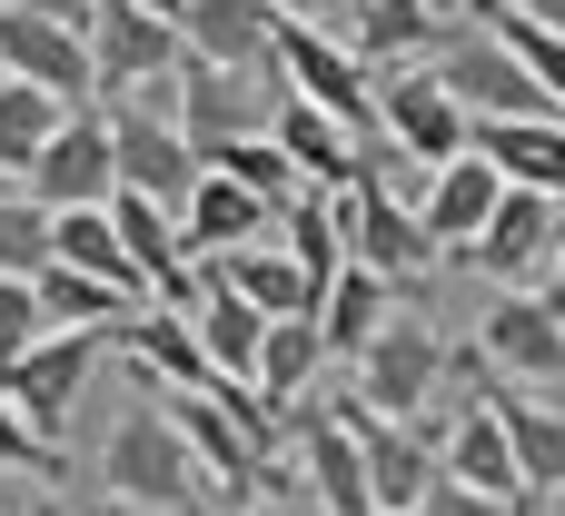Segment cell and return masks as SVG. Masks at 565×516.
Masks as SVG:
<instances>
[{"mask_svg": "<svg viewBox=\"0 0 565 516\" xmlns=\"http://www.w3.org/2000/svg\"><path fill=\"white\" fill-rule=\"evenodd\" d=\"M0 189H10V179H0Z\"/></svg>", "mask_w": 565, "mask_h": 516, "instance_id": "44", "label": "cell"}, {"mask_svg": "<svg viewBox=\"0 0 565 516\" xmlns=\"http://www.w3.org/2000/svg\"><path fill=\"white\" fill-rule=\"evenodd\" d=\"M40 467H60V447H50V438H30V418L0 398V477H40Z\"/></svg>", "mask_w": 565, "mask_h": 516, "instance_id": "35", "label": "cell"}, {"mask_svg": "<svg viewBox=\"0 0 565 516\" xmlns=\"http://www.w3.org/2000/svg\"><path fill=\"white\" fill-rule=\"evenodd\" d=\"M0 80H40L60 109H99L89 0H0Z\"/></svg>", "mask_w": 565, "mask_h": 516, "instance_id": "2", "label": "cell"}, {"mask_svg": "<svg viewBox=\"0 0 565 516\" xmlns=\"http://www.w3.org/2000/svg\"><path fill=\"white\" fill-rule=\"evenodd\" d=\"M60 119H70V109H60L40 80H0V179H10V189H20V169L40 159V139H50Z\"/></svg>", "mask_w": 565, "mask_h": 516, "instance_id": "32", "label": "cell"}, {"mask_svg": "<svg viewBox=\"0 0 565 516\" xmlns=\"http://www.w3.org/2000/svg\"><path fill=\"white\" fill-rule=\"evenodd\" d=\"M546 278L565 288V209H556V239H546Z\"/></svg>", "mask_w": 565, "mask_h": 516, "instance_id": "41", "label": "cell"}, {"mask_svg": "<svg viewBox=\"0 0 565 516\" xmlns=\"http://www.w3.org/2000/svg\"><path fill=\"white\" fill-rule=\"evenodd\" d=\"M99 477H109V507H129V516H209L199 507V457L169 428V388H139V408L109 418Z\"/></svg>", "mask_w": 565, "mask_h": 516, "instance_id": "1", "label": "cell"}, {"mask_svg": "<svg viewBox=\"0 0 565 516\" xmlns=\"http://www.w3.org/2000/svg\"><path fill=\"white\" fill-rule=\"evenodd\" d=\"M318 368H328V348H318V318H268V338H258V368H248V388L288 418L308 388H318Z\"/></svg>", "mask_w": 565, "mask_h": 516, "instance_id": "30", "label": "cell"}, {"mask_svg": "<svg viewBox=\"0 0 565 516\" xmlns=\"http://www.w3.org/2000/svg\"><path fill=\"white\" fill-rule=\"evenodd\" d=\"M507 10H526L536 30H565V0H507Z\"/></svg>", "mask_w": 565, "mask_h": 516, "instance_id": "40", "label": "cell"}, {"mask_svg": "<svg viewBox=\"0 0 565 516\" xmlns=\"http://www.w3.org/2000/svg\"><path fill=\"white\" fill-rule=\"evenodd\" d=\"M179 50L209 70H238V80H278V10L268 0H189Z\"/></svg>", "mask_w": 565, "mask_h": 516, "instance_id": "16", "label": "cell"}, {"mask_svg": "<svg viewBox=\"0 0 565 516\" xmlns=\"http://www.w3.org/2000/svg\"><path fill=\"white\" fill-rule=\"evenodd\" d=\"M417 516H526V507H507V497H477V487H457V477H427Z\"/></svg>", "mask_w": 565, "mask_h": 516, "instance_id": "37", "label": "cell"}, {"mask_svg": "<svg viewBox=\"0 0 565 516\" xmlns=\"http://www.w3.org/2000/svg\"><path fill=\"white\" fill-rule=\"evenodd\" d=\"M189 338H199V358H209V378L218 388H248V368H258V338H268V308H248L238 288H218L209 268H199V288H189Z\"/></svg>", "mask_w": 565, "mask_h": 516, "instance_id": "22", "label": "cell"}, {"mask_svg": "<svg viewBox=\"0 0 565 516\" xmlns=\"http://www.w3.org/2000/svg\"><path fill=\"white\" fill-rule=\"evenodd\" d=\"M50 268V209L30 189H0V278H40Z\"/></svg>", "mask_w": 565, "mask_h": 516, "instance_id": "34", "label": "cell"}, {"mask_svg": "<svg viewBox=\"0 0 565 516\" xmlns=\"http://www.w3.org/2000/svg\"><path fill=\"white\" fill-rule=\"evenodd\" d=\"M556 388H565V378H556Z\"/></svg>", "mask_w": 565, "mask_h": 516, "instance_id": "45", "label": "cell"}, {"mask_svg": "<svg viewBox=\"0 0 565 516\" xmlns=\"http://www.w3.org/2000/svg\"><path fill=\"white\" fill-rule=\"evenodd\" d=\"M268 139L288 149V169L308 179V189H348L358 169H367V139L348 129V119H328V109H308V99H268Z\"/></svg>", "mask_w": 565, "mask_h": 516, "instance_id": "21", "label": "cell"}, {"mask_svg": "<svg viewBox=\"0 0 565 516\" xmlns=\"http://www.w3.org/2000/svg\"><path fill=\"white\" fill-rule=\"evenodd\" d=\"M30 338H50V318H40L30 278H0V358H20Z\"/></svg>", "mask_w": 565, "mask_h": 516, "instance_id": "36", "label": "cell"}, {"mask_svg": "<svg viewBox=\"0 0 565 516\" xmlns=\"http://www.w3.org/2000/svg\"><path fill=\"white\" fill-rule=\"evenodd\" d=\"M338 209H348V259H358V268H377V278H397V288H407L417 268H437V239L417 229V199H397L377 159L338 189Z\"/></svg>", "mask_w": 565, "mask_h": 516, "instance_id": "9", "label": "cell"}, {"mask_svg": "<svg viewBox=\"0 0 565 516\" xmlns=\"http://www.w3.org/2000/svg\"><path fill=\"white\" fill-rule=\"evenodd\" d=\"M447 388V338L417 308H387V328L358 348V398L377 418H427V398Z\"/></svg>", "mask_w": 565, "mask_h": 516, "instance_id": "8", "label": "cell"}, {"mask_svg": "<svg viewBox=\"0 0 565 516\" xmlns=\"http://www.w3.org/2000/svg\"><path fill=\"white\" fill-rule=\"evenodd\" d=\"M437 80H447V99L467 109V119H536V109H556L536 80H526V60L487 30V20H457L447 40H437V60H427Z\"/></svg>", "mask_w": 565, "mask_h": 516, "instance_id": "4", "label": "cell"}, {"mask_svg": "<svg viewBox=\"0 0 565 516\" xmlns=\"http://www.w3.org/2000/svg\"><path fill=\"white\" fill-rule=\"evenodd\" d=\"M546 239H556V199H536V189H497V209H487V229L467 239V268H487V278H507V288H536L546 278Z\"/></svg>", "mask_w": 565, "mask_h": 516, "instance_id": "17", "label": "cell"}, {"mask_svg": "<svg viewBox=\"0 0 565 516\" xmlns=\"http://www.w3.org/2000/svg\"><path fill=\"white\" fill-rule=\"evenodd\" d=\"M268 99H278V80H238V70H209V60H189V50H179V70H169V129L189 139L199 169H209L228 139L268 129Z\"/></svg>", "mask_w": 565, "mask_h": 516, "instance_id": "5", "label": "cell"}, {"mask_svg": "<svg viewBox=\"0 0 565 516\" xmlns=\"http://www.w3.org/2000/svg\"><path fill=\"white\" fill-rule=\"evenodd\" d=\"M218 288H238L248 308H268V318H318V288H308V268L278 249V239H248V249H218V259H199Z\"/></svg>", "mask_w": 565, "mask_h": 516, "instance_id": "25", "label": "cell"}, {"mask_svg": "<svg viewBox=\"0 0 565 516\" xmlns=\"http://www.w3.org/2000/svg\"><path fill=\"white\" fill-rule=\"evenodd\" d=\"M487 408H497V428H507V447H516L526 497H556L565 487V418L536 408V398H487Z\"/></svg>", "mask_w": 565, "mask_h": 516, "instance_id": "31", "label": "cell"}, {"mask_svg": "<svg viewBox=\"0 0 565 516\" xmlns=\"http://www.w3.org/2000/svg\"><path fill=\"white\" fill-rule=\"evenodd\" d=\"M387 308H397V278H377V268L338 259V278L318 288V348H328V358H358V348L387 328Z\"/></svg>", "mask_w": 565, "mask_h": 516, "instance_id": "27", "label": "cell"}, {"mask_svg": "<svg viewBox=\"0 0 565 516\" xmlns=\"http://www.w3.org/2000/svg\"><path fill=\"white\" fill-rule=\"evenodd\" d=\"M109 516H129V507H109Z\"/></svg>", "mask_w": 565, "mask_h": 516, "instance_id": "43", "label": "cell"}, {"mask_svg": "<svg viewBox=\"0 0 565 516\" xmlns=\"http://www.w3.org/2000/svg\"><path fill=\"white\" fill-rule=\"evenodd\" d=\"M358 10V60L367 70H397V60H437V40L457 30L447 0H348Z\"/></svg>", "mask_w": 565, "mask_h": 516, "instance_id": "26", "label": "cell"}, {"mask_svg": "<svg viewBox=\"0 0 565 516\" xmlns=\"http://www.w3.org/2000/svg\"><path fill=\"white\" fill-rule=\"evenodd\" d=\"M298 268H308V288H328L338 278V259H348V209H338V189H298L288 209H278V229H268Z\"/></svg>", "mask_w": 565, "mask_h": 516, "instance_id": "28", "label": "cell"}, {"mask_svg": "<svg viewBox=\"0 0 565 516\" xmlns=\"http://www.w3.org/2000/svg\"><path fill=\"white\" fill-rule=\"evenodd\" d=\"M30 298H40V318H50V328H99V338L139 318V298H129V288H109V278H89V268H60V259L30 278Z\"/></svg>", "mask_w": 565, "mask_h": 516, "instance_id": "29", "label": "cell"}, {"mask_svg": "<svg viewBox=\"0 0 565 516\" xmlns=\"http://www.w3.org/2000/svg\"><path fill=\"white\" fill-rule=\"evenodd\" d=\"M477 358H487V378L556 388L565 378V308H556V288H546V298H536V288H507V298L487 308V328H477Z\"/></svg>", "mask_w": 565, "mask_h": 516, "instance_id": "12", "label": "cell"}, {"mask_svg": "<svg viewBox=\"0 0 565 516\" xmlns=\"http://www.w3.org/2000/svg\"><path fill=\"white\" fill-rule=\"evenodd\" d=\"M278 89L348 119L358 139H377V70L338 40V30H308V20H278Z\"/></svg>", "mask_w": 565, "mask_h": 516, "instance_id": "3", "label": "cell"}, {"mask_svg": "<svg viewBox=\"0 0 565 516\" xmlns=\"http://www.w3.org/2000/svg\"><path fill=\"white\" fill-rule=\"evenodd\" d=\"M268 229H278V209H268V199H248L228 169H199V189L179 199V239H189V259L248 249V239H268Z\"/></svg>", "mask_w": 565, "mask_h": 516, "instance_id": "24", "label": "cell"}, {"mask_svg": "<svg viewBox=\"0 0 565 516\" xmlns=\"http://www.w3.org/2000/svg\"><path fill=\"white\" fill-rule=\"evenodd\" d=\"M169 428L189 438V457H199V477H218L228 497H258V467H268V447L209 398V388H169Z\"/></svg>", "mask_w": 565, "mask_h": 516, "instance_id": "18", "label": "cell"}, {"mask_svg": "<svg viewBox=\"0 0 565 516\" xmlns=\"http://www.w3.org/2000/svg\"><path fill=\"white\" fill-rule=\"evenodd\" d=\"M437 477H457V487H477V497H507V507L536 516L526 477H516V447H507V428H497L487 398H457V428L437 438Z\"/></svg>", "mask_w": 565, "mask_h": 516, "instance_id": "19", "label": "cell"}, {"mask_svg": "<svg viewBox=\"0 0 565 516\" xmlns=\"http://www.w3.org/2000/svg\"><path fill=\"white\" fill-rule=\"evenodd\" d=\"M139 10H149V20H169V30H179V10H189V0H139Z\"/></svg>", "mask_w": 565, "mask_h": 516, "instance_id": "42", "label": "cell"}, {"mask_svg": "<svg viewBox=\"0 0 565 516\" xmlns=\"http://www.w3.org/2000/svg\"><path fill=\"white\" fill-rule=\"evenodd\" d=\"M89 368H99V328H50L30 338L20 358H0V398L30 418V438H70V408L89 398Z\"/></svg>", "mask_w": 565, "mask_h": 516, "instance_id": "6", "label": "cell"}, {"mask_svg": "<svg viewBox=\"0 0 565 516\" xmlns=\"http://www.w3.org/2000/svg\"><path fill=\"white\" fill-rule=\"evenodd\" d=\"M288 447H298V477H308V507L318 516H377L367 507V467H358V438H348V418L318 398H298L288 408Z\"/></svg>", "mask_w": 565, "mask_h": 516, "instance_id": "15", "label": "cell"}, {"mask_svg": "<svg viewBox=\"0 0 565 516\" xmlns=\"http://www.w3.org/2000/svg\"><path fill=\"white\" fill-rule=\"evenodd\" d=\"M497 159H477V149H457V159H437V179H427V199H417V229L437 239V259H467V239L487 229V209H497Z\"/></svg>", "mask_w": 565, "mask_h": 516, "instance_id": "23", "label": "cell"}, {"mask_svg": "<svg viewBox=\"0 0 565 516\" xmlns=\"http://www.w3.org/2000/svg\"><path fill=\"white\" fill-rule=\"evenodd\" d=\"M328 408H338V418H348V438H358V467H367V507L417 516L427 477H437V428H417V418H377L367 398H328Z\"/></svg>", "mask_w": 565, "mask_h": 516, "instance_id": "10", "label": "cell"}, {"mask_svg": "<svg viewBox=\"0 0 565 516\" xmlns=\"http://www.w3.org/2000/svg\"><path fill=\"white\" fill-rule=\"evenodd\" d=\"M467 149L497 159V179L536 189L565 209V109H536V119H467Z\"/></svg>", "mask_w": 565, "mask_h": 516, "instance_id": "20", "label": "cell"}, {"mask_svg": "<svg viewBox=\"0 0 565 516\" xmlns=\"http://www.w3.org/2000/svg\"><path fill=\"white\" fill-rule=\"evenodd\" d=\"M99 119H109V169H119V189H139V199H159V209L179 219V199L199 189V159H189V139L169 129V109L109 99Z\"/></svg>", "mask_w": 565, "mask_h": 516, "instance_id": "11", "label": "cell"}, {"mask_svg": "<svg viewBox=\"0 0 565 516\" xmlns=\"http://www.w3.org/2000/svg\"><path fill=\"white\" fill-rule=\"evenodd\" d=\"M377 129H387V149H407L417 169H437V159L467 149V109L447 99V80H437L427 60L377 70Z\"/></svg>", "mask_w": 565, "mask_h": 516, "instance_id": "13", "label": "cell"}, {"mask_svg": "<svg viewBox=\"0 0 565 516\" xmlns=\"http://www.w3.org/2000/svg\"><path fill=\"white\" fill-rule=\"evenodd\" d=\"M209 169H228V179H238V189H248V199H268V209H288V199H298V189H308V179H298V169H288V149H278V139H268V129H248V139H228V149H218V159H209Z\"/></svg>", "mask_w": 565, "mask_h": 516, "instance_id": "33", "label": "cell"}, {"mask_svg": "<svg viewBox=\"0 0 565 516\" xmlns=\"http://www.w3.org/2000/svg\"><path fill=\"white\" fill-rule=\"evenodd\" d=\"M169 70H179V30L169 20H149L139 0H89V80L109 99L169 109Z\"/></svg>", "mask_w": 565, "mask_h": 516, "instance_id": "7", "label": "cell"}, {"mask_svg": "<svg viewBox=\"0 0 565 516\" xmlns=\"http://www.w3.org/2000/svg\"><path fill=\"white\" fill-rule=\"evenodd\" d=\"M20 189H30L40 209H99V199L119 189V169H109V119H99V109H70V119L40 139V159L20 169Z\"/></svg>", "mask_w": 565, "mask_h": 516, "instance_id": "14", "label": "cell"}, {"mask_svg": "<svg viewBox=\"0 0 565 516\" xmlns=\"http://www.w3.org/2000/svg\"><path fill=\"white\" fill-rule=\"evenodd\" d=\"M268 10H278V20H308V30H328V20H338L348 0H268Z\"/></svg>", "mask_w": 565, "mask_h": 516, "instance_id": "39", "label": "cell"}, {"mask_svg": "<svg viewBox=\"0 0 565 516\" xmlns=\"http://www.w3.org/2000/svg\"><path fill=\"white\" fill-rule=\"evenodd\" d=\"M238 516H318V507H308V497L288 487V457H268V467H258V497H248Z\"/></svg>", "mask_w": 565, "mask_h": 516, "instance_id": "38", "label": "cell"}, {"mask_svg": "<svg viewBox=\"0 0 565 516\" xmlns=\"http://www.w3.org/2000/svg\"><path fill=\"white\" fill-rule=\"evenodd\" d=\"M377 516H387V507H377Z\"/></svg>", "mask_w": 565, "mask_h": 516, "instance_id": "46", "label": "cell"}]
</instances>
